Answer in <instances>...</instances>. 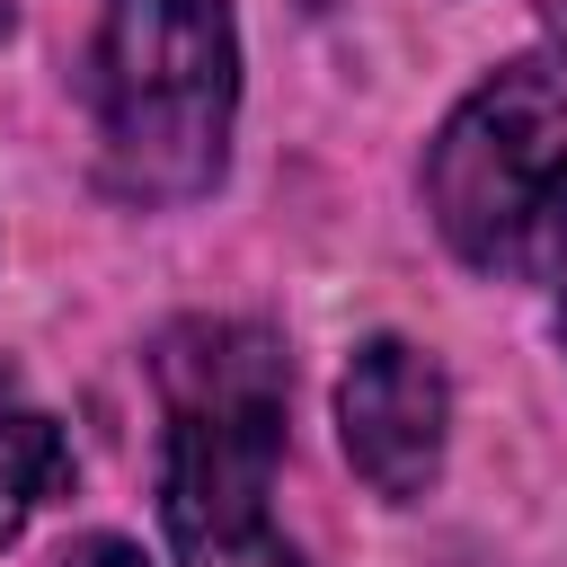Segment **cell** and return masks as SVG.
Segmentation results:
<instances>
[{
    "label": "cell",
    "instance_id": "1",
    "mask_svg": "<svg viewBox=\"0 0 567 567\" xmlns=\"http://www.w3.org/2000/svg\"><path fill=\"white\" fill-rule=\"evenodd\" d=\"M159 372V523L177 567H301L275 523V461H284V399L292 363L284 337L257 319H186L151 354Z\"/></svg>",
    "mask_w": 567,
    "mask_h": 567
},
{
    "label": "cell",
    "instance_id": "2",
    "mask_svg": "<svg viewBox=\"0 0 567 567\" xmlns=\"http://www.w3.org/2000/svg\"><path fill=\"white\" fill-rule=\"evenodd\" d=\"M425 213L443 248L496 284L567 266V53H514L443 115Z\"/></svg>",
    "mask_w": 567,
    "mask_h": 567
},
{
    "label": "cell",
    "instance_id": "3",
    "mask_svg": "<svg viewBox=\"0 0 567 567\" xmlns=\"http://www.w3.org/2000/svg\"><path fill=\"white\" fill-rule=\"evenodd\" d=\"M239 27L230 0H106L97 142L124 204H195L230 159Z\"/></svg>",
    "mask_w": 567,
    "mask_h": 567
},
{
    "label": "cell",
    "instance_id": "4",
    "mask_svg": "<svg viewBox=\"0 0 567 567\" xmlns=\"http://www.w3.org/2000/svg\"><path fill=\"white\" fill-rule=\"evenodd\" d=\"M443 425H452L443 363L408 337H363L337 381V434H346V461L363 470V487L390 505H416L443 478Z\"/></svg>",
    "mask_w": 567,
    "mask_h": 567
},
{
    "label": "cell",
    "instance_id": "5",
    "mask_svg": "<svg viewBox=\"0 0 567 567\" xmlns=\"http://www.w3.org/2000/svg\"><path fill=\"white\" fill-rule=\"evenodd\" d=\"M71 487V443L53 416L35 408H0V549L27 532L35 505H53Z\"/></svg>",
    "mask_w": 567,
    "mask_h": 567
},
{
    "label": "cell",
    "instance_id": "6",
    "mask_svg": "<svg viewBox=\"0 0 567 567\" xmlns=\"http://www.w3.org/2000/svg\"><path fill=\"white\" fill-rule=\"evenodd\" d=\"M53 567H151V558H142L133 540H115V532H89V540H71Z\"/></svg>",
    "mask_w": 567,
    "mask_h": 567
},
{
    "label": "cell",
    "instance_id": "7",
    "mask_svg": "<svg viewBox=\"0 0 567 567\" xmlns=\"http://www.w3.org/2000/svg\"><path fill=\"white\" fill-rule=\"evenodd\" d=\"M540 9H549V27H558V35H567V0H540Z\"/></svg>",
    "mask_w": 567,
    "mask_h": 567
},
{
    "label": "cell",
    "instance_id": "8",
    "mask_svg": "<svg viewBox=\"0 0 567 567\" xmlns=\"http://www.w3.org/2000/svg\"><path fill=\"white\" fill-rule=\"evenodd\" d=\"M9 27H18V0H0V35H9Z\"/></svg>",
    "mask_w": 567,
    "mask_h": 567
},
{
    "label": "cell",
    "instance_id": "9",
    "mask_svg": "<svg viewBox=\"0 0 567 567\" xmlns=\"http://www.w3.org/2000/svg\"><path fill=\"white\" fill-rule=\"evenodd\" d=\"M558 328H567V310H558Z\"/></svg>",
    "mask_w": 567,
    "mask_h": 567
}]
</instances>
